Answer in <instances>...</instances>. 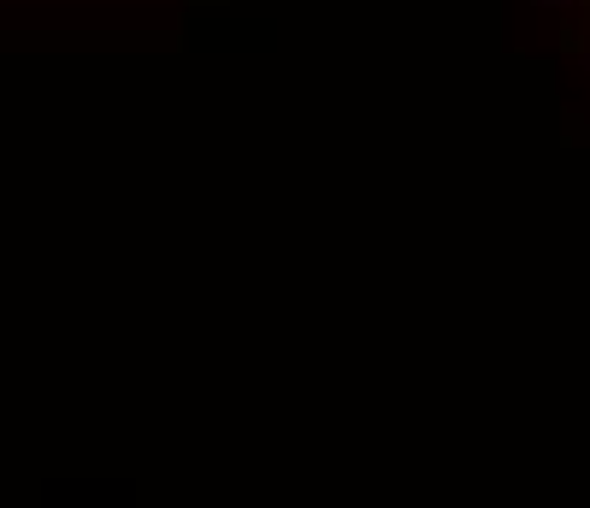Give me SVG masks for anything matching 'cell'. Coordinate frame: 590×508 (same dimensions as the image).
Wrapping results in <instances>:
<instances>
[{"mask_svg":"<svg viewBox=\"0 0 590 508\" xmlns=\"http://www.w3.org/2000/svg\"><path fill=\"white\" fill-rule=\"evenodd\" d=\"M549 7H567V0H549Z\"/></svg>","mask_w":590,"mask_h":508,"instance_id":"cell-1","label":"cell"}]
</instances>
